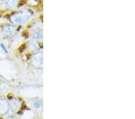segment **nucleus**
<instances>
[{
  "mask_svg": "<svg viewBox=\"0 0 135 119\" xmlns=\"http://www.w3.org/2000/svg\"><path fill=\"white\" fill-rule=\"evenodd\" d=\"M32 15H33V13L31 10L24 9L19 12H17L11 15L10 20L15 25L21 24L29 20L31 18Z\"/></svg>",
  "mask_w": 135,
  "mask_h": 119,
  "instance_id": "f257e3e1",
  "label": "nucleus"
},
{
  "mask_svg": "<svg viewBox=\"0 0 135 119\" xmlns=\"http://www.w3.org/2000/svg\"><path fill=\"white\" fill-rule=\"evenodd\" d=\"M32 66L36 68H42L43 67V53L42 52L34 54L31 58Z\"/></svg>",
  "mask_w": 135,
  "mask_h": 119,
  "instance_id": "f03ea898",
  "label": "nucleus"
},
{
  "mask_svg": "<svg viewBox=\"0 0 135 119\" xmlns=\"http://www.w3.org/2000/svg\"><path fill=\"white\" fill-rule=\"evenodd\" d=\"M10 109L8 102L4 98H0V114L5 116L7 114Z\"/></svg>",
  "mask_w": 135,
  "mask_h": 119,
  "instance_id": "7ed1b4c3",
  "label": "nucleus"
},
{
  "mask_svg": "<svg viewBox=\"0 0 135 119\" xmlns=\"http://www.w3.org/2000/svg\"><path fill=\"white\" fill-rule=\"evenodd\" d=\"M3 34L6 37H12L15 34V28L13 26L10 25H4L3 29H2Z\"/></svg>",
  "mask_w": 135,
  "mask_h": 119,
  "instance_id": "20e7f679",
  "label": "nucleus"
},
{
  "mask_svg": "<svg viewBox=\"0 0 135 119\" xmlns=\"http://www.w3.org/2000/svg\"><path fill=\"white\" fill-rule=\"evenodd\" d=\"M9 105L13 111H17L20 109L21 107V102L18 99H13L10 101Z\"/></svg>",
  "mask_w": 135,
  "mask_h": 119,
  "instance_id": "39448f33",
  "label": "nucleus"
},
{
  "mask_svg": "<svg viewBox=\"0 0 135 119\" xmlns=\"http://www.w3.org/2000/svg\"><path fill=\"white\" fill-rule=\"evenodd\" d=\"M19 1V0H7L5 4L6 7L8 8H13L17 6Z\"/></svg>",
  "mask_w": 135,
  "mask_h": 119,
  "instance_id": "423d86ee",
  "label": "nucleus"
},
{
  "mask_svg": "<svg viewBox=\"0 0 135 119\" xmlns=\"http://www.w3.org/2000/svg\"><path fill=\"white\" fill-rule=\"evenodd\" d=\"M33 37L35 39H42L43 36L39 33H35L33 36Z\"/></svg>",
  "mask_w": 135,
  "mask_h": 119,
  "instance_id": "0eeeda50",
  "label": "nucleus"
},
{
  "mask_svg": "<svg viewBox=\"0 0 135 119\" xmlns=\"http://www.w3.org/2000/svg\"><path fill=\"white\" fill-rule=\"evenodd\" d=\"M34 106L36 108H40L42 106V103L39 102H35L34 103Z\"/></svg>",
  "mask_w": 135,
  "mask_h": 119,
  "instance_id": "6e6552de",
  "label": "nucleus"
},
{
  "mask_svg": "<svg viewBox=\"0 0 135 119\" xmlns=\"http://www.w3.org/2000/svg\"><path fill=\"white\" fill-rule=\"evenodd\" d=\"M1 47L2 49H3V50L4 51V52H5V53H6V54H7V53H8L7 49L6 48V47L5 45H4V44H1Z\"/></svg>",
  "mask_w": 135,
  "mask_h": 119,
  "instance_id": "1a4fd4ad",
  "label": "nucleus"
},
{
  "mask_svg": "<svg viewBox=\"0 0 135 119\" xmlns=\"http://www.w3.org/2000/svg\"><path fill=\"white\" fill-rule=\"evenodd\" d=\"M1 1H6V0H1Z\"/></svg>",
  "mask_w": 135,
  "mask_h": 119,
  "instance_id": "9d476101",
  "label": "nucleus"
}]
</instances>
